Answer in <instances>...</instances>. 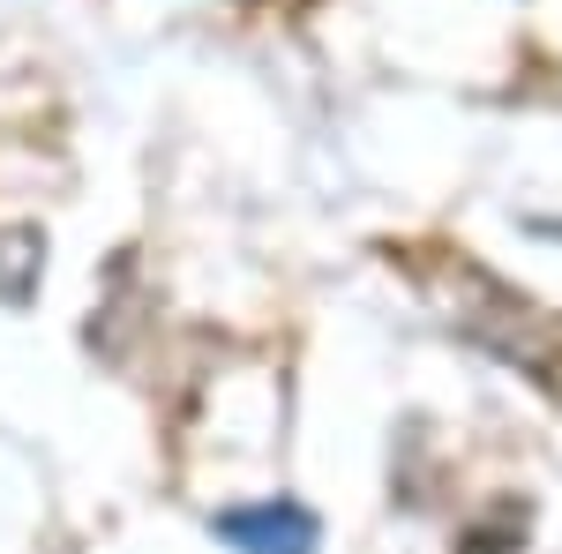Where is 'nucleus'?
Returning <instances> with one entry per match:
<instances>
[{"mask_svg":"<svg viewBox=\"0 0 562 554\" xmlns=\"http://www.w3.org/2000/svg\"><path fill=\"white\" fill-rule=\"evenodd\" d=\"M217 540L233 554H315V510L301 502H248V510L217 517Z\"/></svg>","mask_w":562,"mask_h":554,"instance_id":"1","label":"nucleus"}]
</instances>
